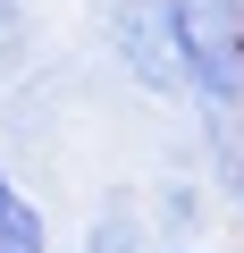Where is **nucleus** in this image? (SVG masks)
<instances>
[{
    "label": "nucleus",
    "instance_id": "1",
    "mask_svg": "<svg viewBox=\"0 0 244 253\" xmlns=\"http://www.w3.org/2000/svg\"><path fill=\"white\" fill-rule=\"evenodd\" d=\"M185 93L202 110H244V0H177Z\"/></svg>",
    "mask_w": 244,
    "mask_h": 253
},
{
    "label": "nucleus",
    "instance_id": "2",
    "mask_svg": "<svg viewBox=\"0 0 244 253\" xmlns=\"http://www.w3.org/2000/svg\"><path fill=\"white\" fill-rule=\"evenodd\" d=\"M109 59L127 68L152 101H185V42H177V0H109Z\"/></svg>",
    "mask_w": 244,
    "mask_h": 253
},
{
    "label": "nucleus",
    "instance_id": "3",
    "mask_svg": "<svg viewBox=\"0 0 244 253\" xmlns=\"http://www.w3.org/2000/svg\"><path fill=\"white\" fill-rule=\"evenodd\" d=\"M0 253H51V219L17 177H0Z\"/></svg>",
    "mask_w": 244,
    "mask_h": 253
},
{
    "label": "nucleus",
    "instance_id": "4",
    "mask_svg": "<svg viewBox=\"0 0 244 253\" xmlns=\"http://www.w3.org/2000/svg\"><path fill=\"white\" fill-rule=\"evenodd\" d=\"M84 253H143V236H135V219H127V211H101V219H93V236H84Z\"/></svg>",
    "mask_w": 244,
    "mask_h": 253
},
{
    "label": "nucleus",
    "instance_id": "5",
    "mask_svg": "<svg viewBox=\"0 0 244 253\" xmlns=\"http://www.w3.org/2000/svg\"><path fill=\"white\" fill-rule=\"evenodd\" d=\"M227 211L244 219V144H236V161H227Z\"/></svg>",
    "mask_w": 244,
    "mask_h": 253
},
{
    "label": "nucleus",
    "instance_id": "6",
    "mask_svg": "<svg viewBox=\"0 0 244 253\" xmlns=\"http://www.w3.org/2000/svg\"><path fill=\"white\" fill-rule=\"evenodd\" d=\"M17 26H26V0H0V42H9Z\"/></svg>",
    "mask_w": 244,
    "mask_h": 253
}]
</instances>
